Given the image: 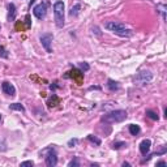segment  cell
Returning <instances> with one entry per match:
<instances>
[{
  "label": "cell",
  "mask_w": 167,
  "mask_h": 167,
  "mask_svg": "<svg viewBox=\"0 0 167 167\" xmlns=\"http://www.w3.org/2000/svg\"><path fill=\"white\" fill-rule=\"evenodd\" d=\"M54 16H55V24L58 28L64 26V3L58 0L54 4Z\"/></svg>",
  "instance_id": "cell-3"
},
{
  "label": "cell",
  "mask_w": 167,
  "mask_h": 167,
  "mask_svg": "<svg viewBox=\"0 0 167 167\" xmlns=\"http://www.w3.org/2000/svg\"><path fill=\"white\" fill-rule=\"evenodd\" d=\"M150 146H152V141L150 140H144V141H141V144H140V152H141V154L142 155H146L149 152H150Z\"/></svg>",
  "instance_id": "cell-9"
},
{
  "label": "cell",
  "mask_w": 167,
  "mask_h": 167,
  "mask_svg": "<svg viewBox=\"0 0 167 167\" xmlns=\"http://www.w3.org/2000/svg\"><path fill=\"white\" fill-rule=\"evenodd\" d=\"M9 108L11 110H15V111H21V112L25 111V107L21 103H12V105H9Z\"/></svg>",
  "instance_id": "cell-15"
},
{
  "label": "cell",
  "mask_w": 167,
  "mask_h": 167,
  "mask_svg": "<svg viewBox=\"0 0 167 167\" xmlns=\"http://www.w3.org/2000/svg\"><path fill=\"white\" fill-rule=\"evenodd\" d=\"M68 166H69V167H73V166H74V167H77V166H80V163H78V161L76 159V158H74V159H72V161L68 163Z\"/></svg>",
  "instance_id": "cell-21"
},
{
  "label": "cell",
  "mask_w": 167,
  "mask_h": 167,
  "mask_svg": "<svg viewBox=\"0 0 167 167\" xmlns=\"http://www.w3.org/2000/svg\"><path fill=\"white\" fill-rule=\"evenodd\" d=\"M107 87L111 90V91H116V90L119 89V85H118V82H116V81H114V80H111V78H110V80L107 81Z\"/></svg>",
  "instance_id": "cell-13"
},
{
  "label": "cell",
  "mask_w": 167,
  "mask_h": 167,
  "mask_svg": "<svg viewBox=\"0 0 167 167\" xmlns=\"http://www.w3.org/2000/svg\"><path fill=\"white\" fill-rule=\"evenodd\" d=\"M33 13H34V16L37 17L38 20L44 19L46 15H47V4L46 3H40V4H38V5H35L34 9H33Z\"/></svg>",
  "instance_id": "cell-6"
},
{
  "label": "cell",
  "mask_w": 167,
  "mask_h": 167,
  "mask_svg": "<svg viewBox=\"0 0 167 167\" xmlns=\"http://www.w3.org/2000/svg\"><path fill=\"white\" fill-rule=\"evenodd\" d=\"M124 146H127V144L124 142V141H118V142L112 144V149H115V150H119V149L124 148Z\"/></svg>",
  "instance_id": "cell-17"
},
{
  "label": "cell",
  "mask_w": 167,
  "mask_h": 167,
  "mask_svg": "<svg viewBox=\"0 0 167 167\" xmlns=\"http://www.w3.org/2000/svg\"><path fill=\"white\" fill-rule=\"evenodd\" d=\"M33 161H25V162H21V167H26V166H33Z\"/></svg>",
  "instance_id": "cell-23"
},
{
  "label": "cell",
  "mask_w": 167,
  "mask_h": 167,
  "mask_svg": "<svg viewBox=\"0 0 167 167\" xmlns=\"http://www.w3.org/2000/svg\"><path fill=\"white\" fill-rule=\"evenodd\" d=\"M80 9H81V4H74V5L71 8V11H69V16H72V17H76V16H78V13H80Z\"/></svg>",
  "instance_id": "cell-12"
},
{
  "label": "cell",
  "mask_w": 167,
  "mask_h": 167,
  "mask_svg": "<svg viewBox=\"0 0 167 167\" xmlns=\"http://www.w3.org/2000/svg\"><path fill=\"white\" fill-rule=\"evenodd\" d=\"M46 166L48 167H55L56 164H58V157H56V153L55 150L51 153H48V154L46 155Z\"/></svg>",
  "instance_id": "cell-8"
},
{
  "label": "cell",
  "mask_w": 167,
  "mask_h": 167,
  "mask_svg": "<svg viewBox=\"0 0 167 167\" xmlns=\"http://www.w3.org/2000/svg\"><path fill=\"white\" fill-rule=\"evenodd\" d=\"M157 11L162 15L163 20H166V11H167V5H166V4H163V3L157 4Z\"/></svg>",
  "instance_id": "cell-11"
},
{
  "label": "cell",
  "mask_w": 167,
  "mask_h": 167,
  "mask_svg": "<svg viewBox=\"0 0 167 167\" xmlns=\"http://www.w3.org/2000/svg\"><path fill=\"white\" fill-rule=\"evenodd\" d=\"M51 152H54V148L52 146H48V148H46V149H43L42 152H40V157H46L48 153H51Z\"/></svg>",
  "instance_id": "cell-19"
},
{
  "label": "cell",
  "mask_w": 167,
  "mask_h": 167,
  "mask_svg": "<svg viewBox=\"0 0 167 167\" xmlns=\"http://www.w3.org/2000/svg\"><path fill=\"white\" fill-rule=\"evenodd\" d=\"M0 55L3 56V58H8V54H7V51L3 48V46H0Z\"/></svg>",
  "instance_id": "cell-24"
},
{
  "label": "cell",
  "mask_w": 167,
  "mask_h": 167,
  "mask_svg": "<svg viewBox=\"0 0 167 167\" xmlns=\"http://www.w3.org/2000/svg\"><path fill=\"white\" fill-rule=\"evenodd\" d=\"M157 166H166V162H163V161L157 162Z\"/></svg>",
  "instance_id": "cell-25"
},
{
  "label": "cell",
  "mask_w": 167,
  "mask_h": 167,
  "mask_svg": "<svg viewBox=\"0 0 167 167\" xmlns=\"http://www.w3.org/2000/svg\"><path fill=\"white\" fill-rule=\"evenodd\" d=\"M146 116H148V118H150L152 120H158V119H159L158 114L155 111H153V110H146Z\"/></svg>",
  "instance_id": "cell-16"
},
{
  "label": "cell",
  "mask_w": 167,
  "mask_h": 167,
  "mask_svg": "<svg viewBox=\"0 0 167 167\" xmlns=\"http://www.w3.org/2000/svg\"><path fill=\"white\" fill-rule=\"evenodd\" d=\"M40 43L42 46L44 47L47 52H52V48H51V44H52V40H54V35L51 33H44V34L40 35Z\"/></svg>",
  "instance_id": "cell-4"
},
{
  "label": "cell",
  "mask_w": 167,
  "mask_h": 167,
  "mask_svg": "<svg viewBox=\"0 0 167 167\" xmlns=\"http://www.w3.org/2000/svg\"><path fill=\"white\" fill-rule=\"evenodd\" d=\"M105 28L107 29V30L112 31V33H115L116 35H119V37H132L133 35V31L131 30V29H127L125 26H124L123 24H120V22H115V21H108L106 22Z\"/></svg>",
  "instance_id": "cell-1"
},
{
  "label": "cell",
  "mask_w": 167,
  "mask_h": 167,
  "mask_svg": "<svg viewBox=\"0 0 167 167\" xmlns=\"http://www.w3.org/2000/svg\"><path fill=\"white\" fill-rule=\"evenodd\" d=\"M76 144H77V139H72V140H69V141H68V146H69V148H73Z\"/></svg>",
  "instance_id": "cell-22"
},
{
  "label": "cell",
  "mask_w": 167,
  "mask_h": 167,
  "mask_svg": "<svg viewBox=\"0 0 167 167\" xmlns=\"http://www.w3.org/2000/svg\"><path fill=\"white\" fill-rule=\"evenodd\" d=\"M80 68H81V71H84V72H86V71H89L90 69V65L87 64V63H80Z\"/></svg>",
  "instance_id": "cell-20"
},
{
  "label": "cell",
  "mask_w": 167,
  "mask_h": 167,
  "mask_svg": "<svg viewBox=\"0 0 167 167\" xmlns=\"http://www.w3.org/2000/svg\"><path fill=\"white\" fill-rule=\"evenodd\" d=\"M127 112L124 110H115V111H111L106 114L105 116H102V121L103 123H108V124H112V123H121L127 119Z\"/></svg>",
  "instance_id": "cell-2"
},
{
  "label": "cell",
  "mask_w": 167,
  "mask_h": 167,
  "mask_svg": "<svg viewBox=\"0 0 167 167\" xmlns=\"http://www.w3.org/2000/svg\"><path fill=\"white\" fill-rule=\"evenodd\" d=\"M0 28H1V26H0Z\"/></svg>",
  "instance_id": "cell-27"
},
{
  "label": "cell",
  "mask_w": 167,
  "mask_h": 167,
  "mask_svg": "<svg viewBox=\"0 0 167 167\" xmlns=\"http://www.w3.org/2000/svg\"><path fill=\"white\" fill-rule=\"evenodd\" d=\"M129 133L132 135V136H137L140 133V127L137 125V124H131L129 125Z\"/></svg>",
  "instance_id": "cell-14"
},
{
  "label": "cell",
  "mask_w": 167,
  "mask_h": 167,
  "mask_svg": "<svg viewBox=\"0 0 167 167\" xmlns=\"http://www.w3.org/2000/svg\"><path fill=\"white\" fill-rule=\"evenodd\" d=\"M16 19V7L15 4H8V20L9 21H13Z\"/></svg>",
  "instance_id": "cell-10"
},
{
  "label": "cell",
  "mask_w": 167,
  "mask_h": 167,
  "mask_svg": "<svg viewBox=\"0 0 167 167\" xmlns=\"http://www.w3.org/2000/svg\"><path fill=\"white\" fill-rule=\"evenodd\" d=\"M1 90H3L7 95H11V97H15L16 95L15 86H13L11 82H8V81H4V82L1 84Z\"/></svg>",
  "instance_id": "cell-7"
},
{
  "label": "cell",
  "mask_w": 167,
  "mask_h": 167,
  "mask_svg": "<svg viewBox=\"0 0 167 167\" xmlns=\"http://www.w3.org/2000/svg\"><path fill=\"white\" fill-rule=\"evenodd\" d=\"M26 21H28V26H30V16L26 15Z\"/></svg>",
  "instance_id": "cell-26"
},
{
  "label": "cell",
  "mask_w": 167,
  "mask_h": 167,
  "mask_svg": "<svg viewBox=\"0 0 167 167\" xmlns=\"http://www.w3.org/2000/svg\"><path fill=\"white\" fill-rule=\"evenodd\" d=\"M152 80H153V73L150 71H142L135 76V82L145 84V82L152 81Z\"/></svg>",
  "instance_id": "cell-5"
},
{
  "label": "cell",
  "mask_w": 167,
  "mask_h": 167,
  "mask_svg": "<svg viewBox=\"0 0 167 167\" xmlns=\"http://www.w3.org/2000/svg\"><path fill=\"white\" fill-rule=\"evenodd\" d=\"M87 139H89L90 141H91V142L95 144V145H101V140H99L98 137L93 136V135H89V136H87Z\"/></svg>",
  "instance_id": "cell-18"
}]
</instances>
